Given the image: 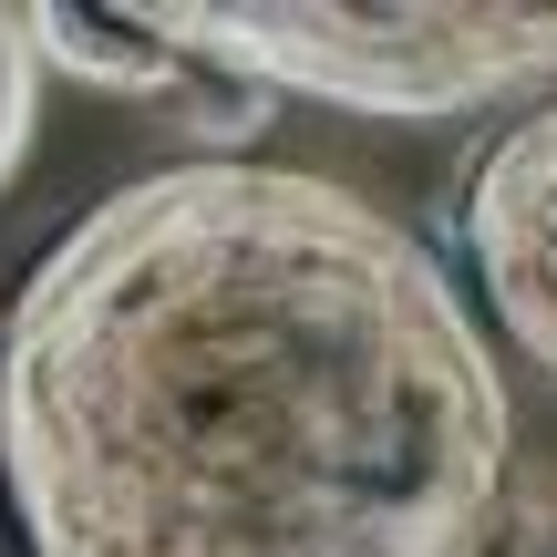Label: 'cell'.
<instances>
[{"mask_svg": "<svg viewBox=\"0 0 557 557\" xmlns=\"http://www.w3.org/2000/svg\"><path fill=\"white\" fill-rule=\"evenodd\" d=\"M517 413L434 248L299 165H165L11 299L32 557H485Z\"/></svg>", "mask_w": 557, "mask_h": 557, "instance_id": "6da1fadb", "label": "cell"}, {"mask_svg": "<svg viewBox=\"0 0 557 557\" xmlns=\"http://www.w3.org/2000/svg\"><path fill=\"white\" fill-rule=\"evenodd\" d=\"M145 32L165 52H207L248 83V94H310L351 103V114L434 124L506 103L527 83H557V11H444V0H382V11H207V0H145Z\"/></svg>", "mask_w": 557, "mask_h": 557, "instance_id": "7a4b0ae2", "label": "cell"}, {"mask_svg": "<svg viewBox=\"0 0 557 557\" xmlns=\"http://www.w3.org/2000/svg\"><path fill=\"white\" fill-rule=\"evenodd\" d=\"M465 248H475L506 341L537 372H557V103H537L485 145L475 186H465Z\"/></svg>", "mask_w": 557, "mask_h": 557, "instance_id": "3957f363", "label": "cell"}, {"mask_svg": "<svg viewBox=\"0 0 557 557\" xmlns=\"http://www.w3.org/2000/svg\"><path fill=\"white\" fill-rule=\"evenodd\" d=\"M41 62H62L94 94H186V52H165L135 11H73V0H41L32 11Z\"/></svg>", "mask_w": 557, "mask_h": 557, "instance_id": "277c9868", "label": "cell"}, {"mask_svg": "<svg viewBox=\"0 0 557 557\" xmlns=\"http://www.w3.org/2000/svg\"><path fill=\"white\" fill-rule=\"evenodd\" d=\"M32 114H41V32H32V11L0 0V186L32 156Z\"/></svg>", "mask_w": 557, "mask_h": 557, "instance_id": "5b68a950", "label": "cell"}, {"mask_svg": "<svg viewBox=\"0 0 557 557\" xmlns=\"http://www.w3.org/2000/svg\"><path fill=\"white\" fill-rule=\"evenodd\" d=\"M506 557H557V485H537V496L506 517Z\"/></svg>", "mask_w": 557, "mask_h": 557, "instance_id": "8992f818", "label": "cell"}, {"mask_svg": "<svg viewBox=\"0 0 557 557\" xmlns=\"http://www.w3.org/2000/svg\"><path fill=\"white\" fill-rule=\"evenodd\" d=\"M0 361H11V320H0Z\"/></svg>", "mask_w": 557, "mask_h": 557, "instance_id": "52a82bcc", "label": "cell"}]
</instances>
